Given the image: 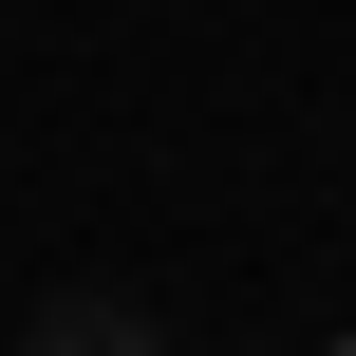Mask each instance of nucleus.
<instances>
[{"label": "nucleus", "mask_w": 356, "mask_h": 356, "mask_svg": "<svg viewBox=\"0 0 356 356\" xmlns=\"http://www.w3.org/2000/svg\"><path fill=\"white\" fill-rule=\"evenodd\" d=\"M19 356H169V319H131L113 282H56V300L19 319Z\"/></svg>", "instance_id": "nucleus-1"}]
</instances>
